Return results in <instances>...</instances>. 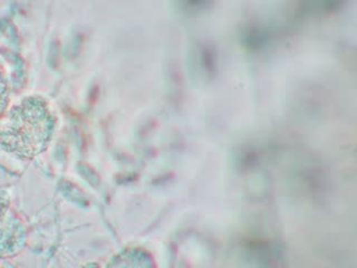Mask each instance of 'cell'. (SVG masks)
<instances>
[{"mask_svg": "<svg viewBox=\"0 0 357 268\" xmlns=\"http://www.w3.org/2000/svg\"><path fill=\"white\" fill-rule=\"evenodd\" d=\"M82 268H99V265L96 264V262H89V264H86V265H84Z\"/></svg>", "mask_w": 357, "mask_h": 268, "instance_id": "obj_3", "label": "cell"}, {"mask_svg": "<svg viewBox=\"0 0 357 268\" xmlns=\"http://www.w3.org/2000/svg\"><path fill=\"white\" fill-rule=\"evenodd\" d=\"M54 121L43 99L25 98L0 116V147L20 158H33L47 147Z\"/></svg>", "mask_w": 357, "mask_h": 268, "instance_id": "obj_1", "label": "cell"}, {"mask_svg": "<svg viewBox=\"0 0 357 268\" xmlns=\"http://www.w3.org/2000/svg\"><path fill=\"white\" fill-rule=\"evenodd\" d=\"M7 100H8V91H7V82L3 75V71L0 70V116L4 113L7 107Z\"/></svg>", "mask_w": 357, "mask_h": 268, "instance_id": "obj_2", "label": "cell"}]
</instances>
